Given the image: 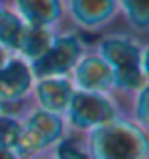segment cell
Returning a JSON list of instances; mask_svg holds the SVG:
<instances>
[{"instance_id": "cell-1", "label": "cell", "mask_w": 149, "mask_h": 159, "mask_svg": "<svg viewBox=\"0 0 149 159\" xmlns=\"http://www.w3.org/2000/svg\"><path fill=\"white\" fill-rule=\"evenodd\" d=\"M85 150L89 159H145L149 155V133L121 114L89 131Z\"/></svg>"}, {"instance_id": "cell-2", "label": "cell", "mask_w": 149, "mask_h": 159, "mask_svg": "<svg viewBox=\"0 0 149 159\" xmlns=\"http://www.w3.org/2000/svg\"><path fill=\"white\" fill-rule=\"evenodd\" d=\"M104 61L111 66L115 76V91L132 95L138 91L145 78L142 74V46L138 40L128 34H106L98 42L96 51Z\"/></svg>"}, {"instance_id": "cell-3", "label": "cell", "mask_w": 149, "mask_h": 159, "mask_svg": "<svg viewBox=\"0 0 149 159\" xmlns=\"http://www.w3.org/2000/svg\"><path fill=\"white\" fill-rule=\"evenodd\" d=\"M23 133L15 148L19 159H32L42 153H49L68 134V127L62 116L45 112L32 106L28 114L21 116Z\"/></svg>"}, {"instance_id": "cell-4", "label": "cell", "mask_w": 149, "mask_h": 159, "mask_svg": "<svg viewBox=\"0 0 149 159\" xmlns=\"http://www.w3.org/2000/svg\"><path fill=\"white\" fill-rule=\"evenodd\" d=\"M117 116H121V108L111 95L76 89L66 108L64 121L68 131L87 134L89 131L111 121Z\"/></svg>"}, {"instance_id": "cell-5", "label": "cell", "mask_w": 149, "mask_h": 159, "mask_svg": "<svg viewBox=\"0 0 149 159\" xmlns=\"http://www.w3.org/2000/svg\"><path fill=\"white\" fill-rule=\"evenodd\" d=\"M83 53H85L83 42L76 32L72 30L55 32L53 42L47 48V51L40 59H36L28 65L34 74V80L68 76L72 68L76 66V63L83 57Z\"/></svg>"}, {"instance_id": "cell-6", "label": "cell", "mask_w": 149, "mask_h": 159, "mask_svg": "<svg viewBox=\"0 0 149 159\" xmlns=\"http://www.w3.org/2000/svg\"><path fill=\"white\" fill-rule=\"evenodd\" d=\"M70 80L76 89L89 93H115V76L111 66L98 53H83L70 72Z\"/></svg>"}, {"instance_id": "cell-7", "label": "cell", "mask_w": 149, "mask_h": 159, "mask_svg": "<svg viewBox=\"0 0 149 159\" xmlns=\"http://www.w3.org/2000/svg\"><path fill=\"white\" fill-rule=\"evenodd\" d=\"M64 11L78 29L95 32L119 15V0H64Z\"/></svg>"}, {"instance_id": "cell-8", "label": "cell", "mask_w": 149, "mask_h": 159, "mask_svg": "<svg viewBox=\"0 0 149 159\" xmlns=\"http://www.w3.org/2000/svg\"><path fill=\"white\" fill-rule=\"evenodd\" d=\"M34 87V74L25 59L10 55L0 68V102L2 106H15L30 97Z\"/></svg>"}, {"instance_id": "cell-9", "label": "cell", "mask_w": 149, "mask_h": 159, "mask_svg": "<svg viewBox=\"0 0 149 159\" xmlns=\"http://www.w3.org/2000/svg\"><path fill=\"white\" fill-rule=\"evenodd\" d=\"M74 91H76V87H74L72 80L68 76L40 78V80H34L30 97L36 108H42L45 112L64 117Z\"/></svg>"}, {"instance_id": "cell-10", "label": "cell", "mask_w": 149, "mask_h": 159, "mask_svg": "<svg viewBox=\"0 0 149 159\" xmlns=\"http://www.w3.org/2000/svg\"><path fill=\"white\" fill-rule=\"evenodd\" d=\"M15 13L25 25L55 29L64 15V0H13Z\"/></svg>"}, {"instance_id": "cell-11", "label": "cell", "mask_w": 149, "mask_h": 159, "mask_svg": "<svg viewBox=\"0 0 149 159\" xmlns=\"http://www.w3.org/2000/svg\"><path fill=\"white\" fill-rule=\"evenodd\" d=\"M53 36H55V29L25 25V30L19 38L15 55L25 59L27 63H32L47 51V48L53 42Z\"/></svg>"}, {"instance_id": "cell-12", "label": "cell", "mask_w": 149, "mask_h": 159, "mask_svg": "<svg viewBox=\"0 0 149 159\" xmlns=\"http://www.w3.org/2000/svg\"><path fill=\"white\" fill-rule=\"evenodd\" d=\"M25 30V21L17 15L11 8L2 6L0 8V48H4L8 53L17 51L19 38Z\"/></svg>"}, {"instance_id": "cell-13", "label": "cell", "mask_w": 149, "mask_h": 159, "mask_svg": "<svg viewBox=\"0 0 149 159\" xmlns=\"http://www.w3.org/2000/svg\"><path fill=\"white\" fill-rule=\"evenodd\" d=\"M119 13L134 32H149V0H119Z\"/></svg>"}, {"instance_id": "cell-14", "label": "cell", "mask_w": 149, "mask_h": 159, "mask_svg": "<svg viewBox=\"0 0 149 159\" xmlns=\"http://www.w3.org/2000/svg\"><path fill=\"white\" fill-rule=\"evenodd\" d=\"M21 133H23V119L19 114L8 110L0 112V146L15 152L17 144L21 140Z\"/></svg>"}, {"instance_id": "cell-15", "label": "cell", "mask_w": 149, "mask_h": 159, "mask_svg": "<svg viewBox=\"0 0 149 159\" xmlns=\"http://www.w3.org/2000/svg\"><path fill=\"white\" fill-rule=\"evenodd\" d=\"M128 117L149 133V82L132 93V108Z\"/></svg>"}, {"instance_id": "cell-16", "label": "cell", "mask_w": 149, "mask_h": 159, "mask_svg": "<svg viewBox=\"0 0 149 159\" xmlns=\"http://www.w3.org/2000/svg\"><path fill=\"white\" fill-rule=\"evenodd\" d=\"M51 155L55 159H89L85 144H79L78 140H74L68 134L51 150Z\"/></svg>"}, {"instance_id": "cell-17", "label": "cell", "mask_w": 149, "mask_h": 159, "mask_svg": "<svg viewBox=\"0 0 149 159\" xmlns=\"http://www.w3.org/2000/svg\"><path fill=\"white\" fill-rule=\"evenodd\" d=\"M140 63H142V74H143V78H145V82H149V44H147V46H142Z\"/></svg>"}, {"instance_id": "cell-18", "label": "cell", "mask_w": 149, "mask_h": 159, "mask_svg": "<svg viewBox=\"0 0 149 159\" xmlns=\"http://www.w3.org/2000/svg\"><path fill=\"white\" fill-rule=\"evenodd\" d=\"M0 159H19V157H17V153L13 150H8V148L0 146Z\"/></svg>"}, {"instance_id": "cell-19", "label": "cell", "mask_w": 149, "mask_h": 159, "mask_svg": "<svg viewBox=\"0 0 149 159\" xmlns=\"http://www.w3.org/2000/svg\"><path fill=\"white\" fill-rule=\"evenodd\" d=\"M10 55H11V53H8L4 48H0V68H2V66L6 65V61L10 59Z\"/></svg>"}, {"instance_id": "cell-20", "label": "cell", "mask_w": 149, "mask_h": 159, "mask_svg": "<svg viewBox=\"0 0 149 159\" xmlns=\"http://www.w3.org/2000/svg\"><path fill=\"white\" fill-rule=\"evenodd\" d=\"M32 159H55V157H53L51 152H49V153H42V155H38V157H32Z\"/></svg>"}, {"instance_id": "cell-21", "label": "cell", "mask_w": 149, "mask_h": 159, "mask_svg": "<svg viewBox=\"0 0 149 159\" xmlns=\"http://www.w3.org/2000/svg\"><path fill=\"white\" fill-rule=\"evenodd\" d=\"M0 112H2V102H0Z\"/></svg>"}, {"instance_id": "cell-22", "label": "cell", "mask_w": 149, "mask_h": 159, "mask_svg": "<svg viewBox=\"0 0 149 159\" xmlns=\"http://www.w3.org/2000/svg\"><path fill=\"white\" fill-rule=\"evenodd\" d=\"M145 159H149V155H147V157H145Z\"/></svg>"}]
</instances>
